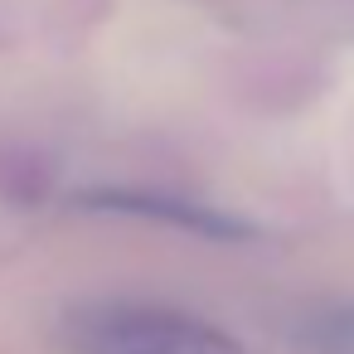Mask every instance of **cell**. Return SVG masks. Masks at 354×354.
Returning <instances> with one entry per match:
<instances>
[{"instance_id": "1", "label": "cell", "mask_w": 354, "mask_h": 354, "mask_svg": "<svg viewBox=\"0 0 354 354\" xmlns=\"http://www.w3.org/2000/svg\"><path fill=\"white\" fill-rule=\"evenodd\" d=\"M73 354H243V344L204 315L156 301H83L64 315Z\"/></svg>"}, {"instance_id": "2", "label": "cell", "mask_w": 354, "mask_h": 354, "mask_svg": "<svg viewBox=\"0 0 354 354\" xmlns=\"http://www.w3.org/2000/svg\"><path fill=\"white\" fill-rule=\"evenodd\" d=\"M112 209H131V214H156V218H170L180 228H194V233H209V238H233V233H248L243 223L233 218H218V214H204V209H185L180 199H160V194H107Z\"/></svg>"}, {"instance_id": "3", "label": "cell", "mask_w": 354, "mask_h": 354, "mask_svg": "<svg viewBox=\"0 0 354 354\" xmlns=\"http://www.w3.org/2000/svg\"><path fill=\"white\" fill-rule=\"evenodd\" d=\"M296 344L306 354H354V306L306 315L301 330H296Z\"/></svg>"}]
</instances>
